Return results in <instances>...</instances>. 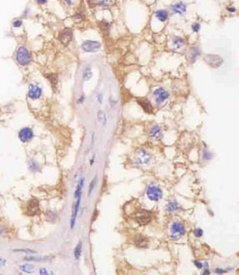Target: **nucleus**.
Instances as JSON below:
<instances>
[{
    "mask_svg": "<svg viewBox=\"0 0 239 275\" xmlns=\"http://www.w3.org/2000/svg\"><path fill=\"white\" fill-rule=\"evenodd\" d=\"M31 57L29 52L25 47H20L16 52V60L18 63L22 66L28 64L30 62Z\"/></svg>",
    "mask_w": 239,
    "mask_h": 275,
    "instance_id": "nucleus-1",
    "label": "nucleus"
},
{
    "mask_svg": "<svg viewBox=\"0 0 239 275\" xmlns=\"http://www.w3.org/2000/svg\"><path fill=\"white\" fill-rule=\"evenodd\" d=\"M147 195L151 201H158L163 196V192L156 186H150L147 190Z\"/></svg>",
    "mask_w": 239,
    "mask_h": 275,
    "instance_id": "nucleus-2",
    "label": "nucleus"
},
{
    "mask_svg": "<svg viewBox=\"0 0 239 275\" xmlns=\"http://www.w3.org/2000/svg\"><path fill=\"white\" fill-rule=\"evenodd\" d=\"M135 221L139 225H147L151 222L152 216L149 213V212L146 210H140L136 212L135 215Z\"/></svg>",
    "mask_w": 239,
    "mask_h": 275,
    "instance_id": "nucleus-3",
    "label": "nucleus"
},
{
    "mask_svg": "<svg viewBox=\"0 0 239 275\" xmlns=\"http://www.w3.org/2000/svg\"><path fill=\"white\" fill-rule=\"evenodd\" d=\"M204 59L206 61V63L213 68H218L223 63V59H222V57L217 55L208 54V55H206L204 56Z\"/></svg>",
    "mask_w": 239,
    "mask_h": 275,
    "instance_id": "nucleus-4",
    "label": "nucleus"
},
{
    "mask_svg": "<svg viewBox=\"0 0 239 275\" xmlns=\"http://www.w3.org/2000/svg\"><path fill=\"white\" fill-rule=\"evenodd\" d=\"M171 238L178 239L181 235H183L186 233V230L183 224L180 222H174L171 227Z\"/></svg>",
    "mask_w": 239,
    "mask_h": 275,
    "instance_id": "nucleus-5",
    "label": "nucleus"
},
{
    "mask_svg": "<svg viewBox=\"0 0 239 275\" xmlns=\"http://www.w3.org/2000/svg\"><path fill=\"white\" fill-rule=\"evenodd\" d=\"M101 47V44L94 41H86L82 45V49L85 52H94L98 51Z\"/></svg>",
    "mask_w": 239,
    "mask_h": 275,
    "instance_id": "nucleus-6",
    "label": "nucleus"
},
{
    "mask_svg": "<svg viewBox=\"0 0 239 275\" xmlns=\"http://www.w3.org/2000/svg\"><path fill=\"white\" fill-rule=\"evenodd\" d=\"M58 39L63 45H68L72 39V30L69 28H65L60 32Z\"/></svg>",
    "mask_w": 239,
    "mask_h": 275,
    "instance_id": "nucleus-7",
    "label": "nucleus"
},
{
    "mask_svg": "<svg viewBox=\"0 0 239 275\" xmlns=\"http://www.w3.org/2000/svg\"><path fill=\"white\" fill-rule=\"evenodd\" d=\"M151 159V156L144 149H139L136 152V162L139 165H146L149 163Z\"/></svg>",
    "mask_w": 239,
    "mask_h": 275,
    "instance_id": "nucleus-8",
    "label": "nucleus"
},
{
    "mask_svg": "<svg viewBox=\"0 0 239 275\" xmlns=\"http://www.w3.org/2000/svg\"><path fill=\"white\" fill-rule=\"evenodd\" d=\"M33 137V132L29 128H24L19 132V138L22 142H28Z\"/></svg>",
    "mask_w": 239,
    "mask_h": 275,
    "instance_id": "nucleus-9",
    "label": "nucleus"
},
{
    "mask_svg": "<svg viewBox=\"0 0 239 275\" xmlns=\"http://www.w3.org/2000/svg\"><path fill=\"white\" fill-rule=\"evenodd\" d=\"M154 95L155 97V100L158 104H160L166 100L168 97V93L163 88H158L154 91Z\"/></svg>",
    "mask_w": 239,
    "mask_h": 275,
    "instance_id": "nucleus-10",
    "label": "nucleus"
},
{
    "mask_svg": "<svg viewBox=\"0 0 239 275\" xmlns=\"http://www.w3.org/2000/svg\"><path fill=\"white\" fill-rule=\"evenodd\" d=\"M27 212L29 215H35L40 212L39 203L36 199H32L27 204Z\"/></svg>",
    "mask_w": 239,
    "mask_h": 275,
    "instance_id": "nucleus-11",
    "label": "nucleus"
},
{
    "mask_svg": "<svg viewBox=\"0 0 239 275\" xmlns=\"http://www.w3.org/2000/svg\"><path fill=\"white\" fill-rule=\"evenodd\" d=\"M42 93V90L39 86H36V85L31 84L29 87V92L28 96L32 100H36L38 99L41 97Z\"/></svg>",
    "mask_w": 239,
    "mask_h": 275,
    "instance_id": "nucleus-12",
    "label": "nucleus"
},
{
    "mask_svg": "<svg viewBox=\"0 0 239 275\" xmlns=\"http://www.w3.org/2000/svg\"><path fill=\"white\" fill-rule=\"evenodd\" d=\"M137 101H138L139 105L143 108L145 112L149 113V114H152L153 112V107H152L151 103L150 102L148 99L141 98V99H139Z\"/></svg>",
    "mask_w": 239,
    "mask_h": 275,
    "instance_id": "nucleus-13",
    "label": "nucleus"
},
{
    "mask_svg": "<svg viewBox=\"0 0 239 275\" xmlns=\"http://www.w3.org/2000/svg\"><path fill=\"white\" fill-rule=\"evenodd\" d=\"M171 9H172V11L174 14L183 15V14H185V13L186 12L187 7H186V5L184 3L178 2L174 5L171 7Z\"/></svg>",
    "mask_w": 239,
    "mask_h": 275,
    "instance_id": "nucleus-14",
    "label": "nucleus"
},
{
    "mask_svg": "<svg viewBox=\"0 0 239 275\" xmlns=\"http://www.w3.org/2000/svg\"><path fill=\"white\" fill-rule=\"evenodd\" d=\"M150 137L152 140H159L162 137V132L160 127L155 125L150 131Z\"/></svg>",
    "mask_w": 239,
    "mask_h": 275,
    "instance_id": "nucleus-15",
    "label": "nucleus"
},
{
    "mask_svg": "<svg viewBox=\"0 0 239 275\" xmlns=\"http://www.w3.org/2000/svg\"><path fill=\"white\" fill-rule=\"evenodd\" d=\"M135 243L140 248H146L148 245V239L143 235H138L135 240Z\"/></svg>",
    "mask_w": 239,
    "mask_h": 275,
    "instance_id": "nucleus-16",
    "label": "nucleus"
},
{
    "mask_svg": "<svg viewBox=\"0 0 239 275\" xmlns=\"http://www.w3.org/2000/svg\"><path fill=\"white\" fill-rule=\"evenodd\" d=\"M155 16H156L157 19L158 20L162 22H166L168 19V14L166 11L165 10H159V11H157L155 12Z\"/></svg>",
    "mask_w": 239,
    "mask_h": 275,
    "instance_id": "nucleus-17",
    "label": "nucleus"
},
{
    "mask_svg": "<svg viewBox=\"0 0 239 275\" xmlns=\"http://www.w3.org/2000/svg\"><path fill=\"white\" fill-rule=\"evenodd\" d=\"M201 55V52L196 47H191L190 49V58L192 62H194L197 58L198 56Z\"/></svg>",
    "mask_w": 239,
    "mask_h": 275,
    "instance_id": "nucleus-18",
    "label": "nucleus"
},
{
    "mask_svg": "<svg viewBox=\"0 0 239 275\" xmlns=\"http://www.w3.org/2000/svg\"><path fill=\"white\" fill-rule=\"evenodd\" d=\"M173 44H174L175 48L180 49L182 47H183V45H184V40H183V39H181V38L177 37L175 38L174 41H173Z\"/></svg>",
    "mask_w": 239,
    "mask_h": 275,
    "instance_id": "nucleus-19",
    "label": "nucleus"
},
{
    "mask_svg": "<svg viewBox=\"0 0 239 275\" xmlns=\"http://www.w3.org/2000/svg\"><path fill=\"white\" fill-rule=\"evenodd\" d=\"M20 268L24 272L31 273L34 270V266L31 264H24L20 266Z\"/></svg>",
    "mask_w": 239,
    "mask_h": 275,
    "instance_id": "nucleus-20",
    "label": "nucleus"
},
{
    "mask_svg": "<svg viewBox=\"0 0 239 275\" xmlns=\"http://www.w3.org/2000/svg\"><path fill=\"white\" fill-rule=\"evenodd\" d=\"M97 118H98V119H99V122H101L103 125H105L106 121H107V118H106V115H105V114H104V112H102V111H99L97 114Z\"/></svg>",
    "mask_w": 239,
    "mask_h": 275,
    "instance_id": "nucleus-21",
    "label": "nucleus"
},
{
    "mask_svg": "<svg viewBox=\"0 0 239 275\" xmlns=\"http://www.w3.org/2000/svg\"><path fill=\"white\" fill-rule=\"evenodd\" d=\"M81 252H82V243L81 242H80L74 249V257H75V258H76V260H79L80 255H81Z\"/></svg>",
    "mask_w": 239,
    "mask_h": 275,
    "instance_id": "nucleus-22",
    "label": "nucleus"
},
{
    "mask_svg": "<svg viewBox=\"0 0 239 275\" xmlns=\"http://www.w3.org/2000/svg\"><path fill=\"white\" fill-rule=\"evenodd\" d=\"M100 28L101 30H102L103 32L106 33V32H108L109 28H110V24L108 22H105V21H102V22H100Z\"/></svg>",
    "mask_w": 239,
    "mask_h": 275,
    "instance_id": "nucleus-23",
    "label": "nucleus"
},
{
    "mask_svg": "<svg viewBox=\"0 0 239 275\" xmlns=\"http://www.w3.org/2000/svg\"><path fill=\"white\" fill-rule=\"evenodd\" d=\"M91 77H92V73L91 72L90 69H87V70H85L84 73H83V79L85 81H88V80L91 79Z\"/></svg>",
    "mask_w": 239,
    "mask_h": 275,
    "instance_id": "nucleus-24",
    "label": "nucleus"
},
{
    "mask_svg": "<svg viewBox=\"0 0 239 275\" xmlns=\"http://www.w3.org/2000/svg\"><path fill=\"white\" fill-rule=\"evenodd\" d=\"M47 259V258H44V257H32V256H29V257H25L24 258V260H34V261H42V260H44Z\"/></svg>",
    "mask_w": 239,
    "mask_h": 275,
    "instance_id": "nucleus-25",
    "label": "nucleus"
},
{
    "mask_svg": "<svg viewBox=\"0 0 239 275\" xmlns=\"http://www.w3.org/2000/svg\"><path fill=\"white\" fill-rule=\"evenodd\" d=\"M177 203L176 202H171L167 206V210L168 211H174L176 210L178 208Z\"/></svg>",
    "mask_w": 239,
    "mask_h": 275,
    "instance_id": "nucleus-26",
    "label": "nucleus"
},
{
    "mask_svg": "<svg viewBox=\"0 0 239 275\" xmlns=\"http://www.w3.org/2000/svg\"><path fill=\"white\" fill-rule=\"evenodd\" d=\"M96 178H94V179H93V181L91 182V184H90L89 191H88V194L89 195L91 193V192H92L93 190H94V187H95V185H96Z\"/></svg>",
    "mask_w": 239,
    "mask_h": 275,
    "instance_id": "nucleus-27",
    "label": "nucleus"
},
{
    "mask_svg": "<svg viewBox=\"0 0 239 275\" xmlns=\"http://www.w3.org/2000/svg\"><path fill=\"white\" fill-rule=\"evenodd\" d=\"M194 234L196 237H197V238H200L203 235V231L202 229H196V230H194Z\"/></svg>",
    "mask_w": 239,
    "mask_h": 275,
    "instance_id": "nucleus-28",
    "label": "nucleus"
},
{
    "mask_svg": "<svg viewBox=\"0 0 239 275\" xmlns=\"http://www.w3.org/2000/svg\"><path fill=\"white\" fill-rule=\"evenodd\" d=\"M192 30L194 32H197L198 31L200 30V24L199 23H194L192 25Z\"/></svg>",
    "mask_w": 239,
    "mask_h": 275,
    "instance_id": "nucleus-29",
    "label": "nucleus"
},
{
    "mask_svg": "<svg viewBox=\"0 0 239 275\" xmlns=\"http://www.w3.org/2000/svg\"><path fill=\"white\" fill-rule=\"evenodd\" d=\"M22 24V21L21 19H16L15 20L14 23H13V25H14V27H21Z\"/></svg>",
    "mask_w": 239,
    "mask_h": 275,
    "instance_id": "nucleus-30",
    "label": "nucleus"
},
{
    "mask_svg": "<svg viewBox=\"0 0 239 275\" xmlns=\"http://www.w3.org/2000/svg\"><path fill=\"white\" fill-rule=\"evenodd\" d=\"M35 162L34 161H31L30 162H29V168H30V169L32 170V171H35V170L38 169V165H36V166H35Z\"/></svg>",
    "mask_w": 239,
    "mask_h": 275,
    "instance_id": "nucleus-31",
    "label": "nucleus"
},
{
    "mask_svg": "<svg viewBox=\"0 0 239 275\" xmlns=\"http://www.w3.org/2000/svg\"><path fill=\"white\" fill-rule=\"evenodd\" d=\"M15 252H26V253H34L35 252L33 250L31 249H16L14 250Z\"/></svg>",
    "mask_w": 239,
    "mask_h": 275,
    "instance_id": "nucleus-32",
    "label": "nucleus"
},
{
    "mask_svg": "<svg viewBox=\"0 0 239 275\" xmlns=\"http://www.w3.org/2000/svg\"><path fill=\"white\" fill-rule=\"evenodd\" d=\"M211 154L210 153H207V152H204V159H210L211 158Z\"/></svg>",
    "mask_w": 239,
    "mask_h": 275,
    "instance_id": "nucleus-33",
    "label": "nucleus"
},
{
    "mask_svg": "<svg viewBox=\"0 0 239 275\" xmlns=\"http://www.w3.org/2000/svg\"><path fill=\"white\" fill-rule=\"evenodd\" d=\"M194 264H195V266H196V267H197L198 268H202V263H200V262L197 261V260H196V261H194Z\"/></svg>",
    "mask_w": 239,
    "mask_h": 275,
    "instance_id": "nucleus-34",
    "label": "nucleus"
},
{
    "mask_svg": "<svg viewBox=\"0 0 239 275\" xmlns=\"http://www.w3.org/2000/svg\"><path fill=\"white\" fill-rule=\"evenodd\" d=\"M227 10L230 13H235L236 11V9L234 7H227Z\"/></svg>",
    "mask_w": 239,
    "mask_h": 275,
    "instance_id": "nucleus-35",
    "label": "nucleus"
},
{
    "mask_svg": "<svg viewBox=\"0 0 239 275\" xmlns=\"http://www.w3.org/2000/svg\"><path fill=\"white\" fill-rule=\"evenodd\" d=\"M38 4L39 5H45L47 3L48 0H36Z\"/></svg>",
    "mask_w": 239,
    "mask_h": 275,
    "instance_id": "nucleus-36",
    "label": "nucleus"
},
{
    "mask_svg": "<svg viewBox=\"0 0 239 275\" xmlns=\"http://www.w3.org/2000/svg\"><path fill=\"white\" fill-rule=\"evenodd\" d=\"M216 272L218 273V274H223V273L226 272V271L225 270L221 269V268H216Z\"/></svg>",
    "mask_w": 239,
    "mask_h": 275,
    "instance_id": "nucleus-37",
    "label": "nucleus"
},
{
    "mask_svg": "<svg viewBox=\"0 0 239 275\" xmlns=\"http://www.w3.org/2000/svg\"><path fill=\"white\" fill-rule=\"evenodd\" d=\"M97 97H98V100H99V102L100 103V104H101V103H102V94H98Z\"/></svg>",
    "mask_w": 239,
    "mask_h": 275,
    "instance_id": "nucleus-38",
    "label": "nucleus"
},
{
    "mask_svg": "<svg viewBox=\"0 0 239 275\" xmlns=\"http://www.w3.org/2000/svg\"><path fill=\"white\" fill-rule=\"evenodd\" d=\"M40 274H47V270L46 269H44V268H41V271H40Z\"/></svg>",
    "mask_w": 239,
    "mask_h": 275,
    "instance_id": "nucleus-39",
    "label": "nucleus"
},
{
    "mask_svg": "<svg viewBox=\"0 0 239 275\" xmlns=\"http://www.w3.org/2000/svg\"><path fill=\"white\" fill-rule=\"evenodd\" d=\"M4 232H5V229L3 228V227H0V235H2V234L4 233Z\"/></svg>",
    "mask_w": 239,
    "mask_h": 275,
    "instance_id": "nucleus-40",
    "label": "nucleus"
},
{
    "mask_svg": "<svg viewBox=\"0 0 239 275\" xmlns=\"http://www.w3.org/2000/svg\"><path fill=\"white\" fill-rule=\"evenodd\" d=\"M203 274H210V272H209L208 269H205V270H204V272L203 273Z\"/></svg>",
    "mask_w": 239,
    "mask_h": 275,
    "instance_id": "nucleus-41",
    "label": "nucleus"
},
{
    "mask_svg": "<svg viewBox=\"0 0 239 275\" xmlns=\"http://www.w3.org/2000/svg\"><path fill=\"white\" fill-rule=\"evenodd\" d=\"M104 1H105V2H108L110 5H111V3H112L113 0H104Z\"/></svg>",
    "mask_w": 239,
    "mask_h": 275,
    "instance_id": "nucleus-42",
    "label": "nucleus"
}]
</instances>
